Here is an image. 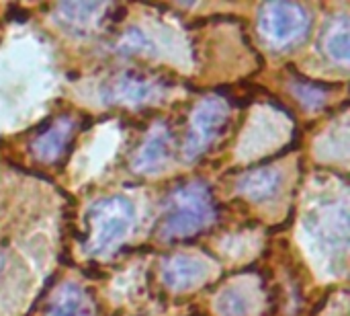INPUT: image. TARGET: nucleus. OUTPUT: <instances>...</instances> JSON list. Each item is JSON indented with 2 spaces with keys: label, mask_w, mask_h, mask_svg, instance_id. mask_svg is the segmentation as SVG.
I'll list each match as a JSON object with an SVG mask.
<instances>
[{
  "label": "nucleus",
  "mask_w": 350,
  "mask_h": 316,
  "mask_svg": "<svg viewBox=\"0 0 350 316\" xmlns=\"http://www.w3.org/2000/svg\"><path fill=\"white\" fill-rule=\"evenodd\" d=\"M230 119V107L221 97H207L203 99L191 117V130L185 144V158L195 160L199 158L226 130Z\"/></svg>",
  "instance_id": "4"
},
{
  "label": "nucleus",
  "mask_w": 350,
  "mask_h": 316,
  "mask_svg": "<svg viewBox=\"0 0 350 316\" xmlns=\"http://www.w3.org/2000/svg\"><path fill=\"white\" fill-rule=\"evenodd\" d=\"M47 316H94V308L82 288L66 284L53 298Z\"/></svg>",
  "instance_id": "11"
},
{
  "label": "nucleus",
  "mask_w": 350,
  "mask_h": 316,
  "mask_svg": "<svg viewBox=\"0 0 350 316\" xmlns=\"http://www.w3.org/2000/svg\"><path fill=\"white\" fill-rule=\"evenodd\" d=\"M217 311L221 316H244L248 311V298L242 290L230 288L217 298Z\"/></svg>",
  "instance_id": "13"
},
{
  "label": "nucleus",
  "mask_w": 350,
  "mask_h": 316,
  "mask_svg": "<svg viewBox=\"0 0 350 316\" xmlns=\"http://www.w3.org/2000/svg\"><path fill=\"white\" fill-rule=\"evenodd\" d=\"M295 90H297V97H299L304 103L312 105V107H316V105H320V103L324 101V93H322V88L312 86V84H308V82H299V84H295Z\"/></svg>",
  "instance_id": "15"
},
{
  "label": "nucleus",
  "mask_w": 350,
  "mask_h": 316,
  "mask_svg": "<svg viewBox=\"0 0 350 316\" xmlns=\"http://www.w3.org/2000/svg\"><path fill=\"white\" fill-rule=\"evenodd\" d=\"M281 187V175L275 169H254L244 175L238 183V189L252 202H267L271 199Z\"/></svg>",
  "instance_id": "10"
},
{
  "label": "nucleus",
  "mask_w": 350,
  "mask_h": 316,
  "mask_svg": "<svg viewBox=\"0 0 350 316\" xmlns=\"http://www.w3.org/2000/svg\"><path fill=\"white\" fill-rule=\"evenodd\" d=\"M258 29L275 47H289L301 41L310 29V14L301 4L269 2L260 6Z\"/></svg>",
  "instance_id": "3"
},
{
  "label": "nucleus",
  "mask_w": 350,
  "mask_h": 316,
  "mask_svg": "<svg viewBox=\"0 0 350 316\" xmlns=\"http://www.w3.org/2000/svg\"><path fill=\"white\" fill-rule=\"evenodd\" d=\"M324 49L326 53L340 64L349 62V21L345 14L334 19L324 35Z\"/></svg>",
  "instance_id": "12"
},
{
  "label": "nucleus",
  "mask_w": 350,
  "mask_h": 316,
  "mask_svg": "<svg viewBox=\"0 0 350 316\" xmlns=\"http://www.w3.org/2000/svg\"><path fill=\"white\" fill-rule=\"evenodd\" d=\"M162 276L168 288L189 290V288H195L199 282H203V278L207 276V267L195 257L178 255V257H172L164 265Z\"/></svg>",
  "instance_id": "9"
},
{
  "label": "nucleus",
  "mask_w": 350,
  "mask_h": 316,
  "mask_svg": "<svg viewBox=\"0 0 350 316\" xmlns=\"http://www.w3.org/2000/svg\"><path fill=\"white\" fill-rule=\"evenodd\" d=\"M170 146H172V138H170L168 127L162 123L154 125L142 150L135 156V171L146 173V175L160 173L170 158Z\"/></svg>",
  "instance_id": "7"
},
{
  "label": "nucleus",
  "mask_w": 350,
  "mask_h": 316,
  "mask_svg": "<svg viewBox=\"0 0 350 316\" xmlns=\"http://www.w3.org/2000/svg\"><path fill=\"white\" fill-rule=\"evenodd\" d=\"M90 239L86 251L94 257L109 255L129 232L133 224V204L125 197H107L88 210Z\"/></svg>",
  "instance_id": "2"
},
{
  "label": "nucleus",
  "mask_w": 350,
  "mask_h": 316,
  "mask_svg": "<svg viewBox=\"0 0 350 316\" xmlns=\"http://www.w3.org/2000/svg\"><path fill=\"white\" fill-rule=\"evenodd\" d=\"M146 45H148V41L139 31H127V35L119 41V51L133 53V51H142Z\"/></svg>",
  "instance_id": "14"
},
{
  "label": "nucleus",
  "mask_w": 350,
  "mask_h": 316,
  "mask_svg": "<svg viewBox=\"0 0 350 316\" xmlns=\"http://www.w3.org/2000/svg\"><path fill=\"white\" fill-rule=\"evenodd\" d=\"M107 12V4L100 2H68L57 6V21L76 35H86Z\"/></svg>",
  "instance_id": "8"
},
{
  "label": "nucleus",
  "mask_w": 350,
  "mask_h": 316,
  "mask_svg": "<svg viewBox=\"0 0 350 316\" xmlns=\"http://www.w3.org/2000/svg\"><path fill=\"white\" fill-rule=\"evenodd\" d=\"M215 220V204L205 183H189L170 197V210L162 224L164 239H185Z\"/></svg>",
  "instance_id": "1"
},
{
  "label": "nucleus",
  "mask_w": 350,
  "mask_h": 316,
  "mask_svg": "<svg viewBox=\"0 0 350 316\" xmlns=\"http://www.w3.org/2000/svg\"><path fill=\"white\" fill-rule=\"evenodd\" d=\"M76 132V121L70 117H59L53 119L41 134H37V138L33 140L31 148L33 154L43 160V162H55L59 156L66 154L72 138Z\"/></svg>",
  "instance_id": "6"
},
{
  "label": "nucleus",
  "mask_w": 350,
  "mask_h": 316,
  "mask_svg": "<svg viewBox=\"0 0 350 316\" xmlns=\"http://www.w3.org/2000/svg\"><path fill=\"white\" fill-rule=\"evenodd\" d=\"M162 90V82H156L154 78L125 72L115 78H111L103 90V97L109 103H123V105H142L158 97Z\"/></svg>",
  "instance_id": "5"
}]
</instances>
